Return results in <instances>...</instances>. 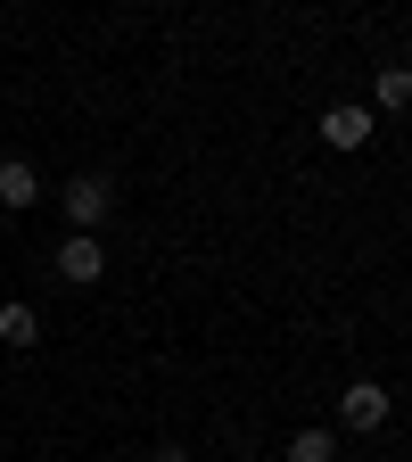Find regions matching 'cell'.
Instances as JSON below:
<instances>
[{"label":"cell","mask_w":412,"mask_h":462,"mask_svg":"<svg viewBox=\"0 0 412 462\" xmlns=\"http://www.w3.org/2000/svg\"><path fill=\"white\" fill-rule=\"evenodd\" d=\"M58 207H67L75 231H91V240H99V223L115 215V182H107V173H75V182L58 190Z\"/></svg>","instance_id":"obj_1"},{"label":"cell","mask_w":412,"mask_h":462,"mask_svg":"<svg viewBox=\"0 0 412 462\" xmlns=\"http://www.w3.org/2000/svg\"><path fill=\"white\" fill-rule=\"evenodd\" d=\"M50 264H58V281H67V289H91V281L107 273V248L91 240V231H75V240H67V248H58Z\"/></svg>","instance_id":"obj_2"},{"label":"cell","mask_w":412,"mask_h":462,"mask_svg":"<svg viewBox=\"0 0 412 462\" xmlns=\"http://www.w3.org/2000/svg\"><path fill=\"white\" fill-rule=\"evenodd\" d=\"M338 421H346V430H380V421H388V388H380V380H346V388H338Z\"/></svg>","instance_id":"obj_3"},{"label":"cell","mask_w":412,"mask_h":462,"mask_svg":"<svg viewBox=\"0 0 412 462\" xmlns=\"http://www.w3.org/2000/svg\"><path fill=\"white\" fill-rule=\"evenodd\" d=\"M371 133H380V116H371V107H355V99L322 116V141H330V149H363Z\"/></svg>","instance_id":"obj_4"},{"label":"cell","mask_w":412,"mask_h":462,"mask_svg":"<svg viewBox=\"0 0 412 462\" xmlns=\"http://www.w3.org/2000/svg\"><path fill=\"white\" fill-rule=\"evenodd\" d=\"M41 199V173L25 165V157H0V207H9V215H25Z\"/></svg>","instance_id":"obj_5"},{"label":"cell","mask_w":412,"mask_h":462,"mask_svg":"<svg viewBox=\"0 0 412 462\" xmlns=\"http://www.w3.org/2000/svg\"><path fill=\"white\" fill-rule=\"evenodd\" d=\"M33 338H41V314L25 298H9V306H0V346H33Z\"/></svg>","instance_id":"obj_6"},{"label":"cell","mask_w":412,"mask_h":462,"mask_svg":"<svg viewBox=\"0 0 412 462\" xmlns=\"http://www.w3.org/2000/svg\"><path fill=\"white\" fill-rule=\"evenodd\" d=\"M396 107H412V67H380V107L371 116H396Z\"/></svg>","instance_id":"obj_7"},{"label":"cell","mask_w":412,"mask_h":462,"mask_svg":"<svg viewBox=\"0 0 412 462\" xmlns=\"http://www.w3.org/2000/svg\"><path fill=\"white\" fill-rule=\"evenodd\" d=\"M288 462H338V438L330 430H298L288 438Z\"/></svg>","instance_id":"obj_8"},{"label":"cell","mask_w":412,"mask_h":462,"mask_svg":"<svg viewBox=\"0 0 412 462\" xmlns=\"http://www.w3.org/2000/svg\"><path fill=\"white\" fill-rule=\"evenodd\" d=\"M149 462H190V454H182V446H157V454H149Z\"/></svg>","instance_id":"obj_9"}]
</instances>
